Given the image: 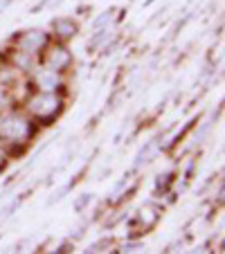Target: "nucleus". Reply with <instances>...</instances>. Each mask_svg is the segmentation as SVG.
<instances>
[{
	"label": "nucleus",
	"mask_w": 225,
	"mask_h": 254,
	"mask_svg": "<svg viewBox=\"0 0 225 254\" xmlns=\"http://www.w3.org/2000/svg\"><path fill=\"white\" fill-rule=\"evenodd\" d=\"M36 133V122L27 115V113H18V111H7L0 117V144L7 151L14 153H23L25 146L29 144V139Z\"/></svg>",
	"instance_id": "obj_1"
},
{
	"label": "nucleus",
	"mask_w": 225,
	"mask_h": 254,
	"mask_svg": "<svg viewBox=\"0 0 225 254\" xmlns=\"http://www.w3.org/2000/svg\"><path fill=\"white\" fill-rule=\"evenodd\" d=\"M61 111H63V97L59 92L36 90L25 101V113L36 124H50V122H54L61 115Z\"/></svg>",
	"instance_id": "obj_2"
},
{
	"label": "nucleus",
	"mask_w": 225,
	"mask_h": 254,
	"mask_svg": "<svg viewBox=\"0 0 225 254\" xmlns=\"http://www.w3.org/2000/svg\"><path fill=\"white\" fill-rule=\"evenodd\" d=\"M50 45V36L45 32H41V29H29V32H23L16 39V45L14 50H18V52L27 54V57L36 59L39 54H43V50Z\"/></svg>",
	"instance_id": "obj_3"
},
{
	"label": "nucleus",
	"mask_w": 225,
	"mask_h": 254,
	"mask_svg": "<svg viewBox=\"0 0 225 254\" xmlns=\"http://www.w3.org/2000/svg\"><path fill=\"white\" fill-rule=\"evenodd\" d=\"M43 52H45L43 54V67H50V70H57V72H66L68 67L72 65V52L61 43V41L54 45H48Z\"/></svg>",
	"instance_id": "obj_4"
},
{
	"label": "nucleus",
	"mask_w": 225,
	"mask_h": 254,
	"mask_svg": "<svg viewBox=\"0 0 225 254\" xmlns=\"http://www.w3.org/2000/svg\"><path fill=\"white\" fill-rule=\"evenodd\" d=\"M34 86H36V90L59 92L63 88V72L50 70V67H39L34 72Z\"/></svg>",
	"instance_id": "obj_5"
},
{
	"label": "nucleus",
	"mask_w": 225,
	"mask_h": 254,
	"mask_svg": "<svg viewBox=\"0 0 225 254\" xmlns=\"http://www.w3.org/2000/svg\"><path fill=\"white\" fill-rule=\"evenodd\" d=\"M52 29H54V36L63 43V41L72 39V36L77 34V23H75L72 18H57L52 23Z\"/></svg>",
	"instance_id": "obj_6"
},
{
	"label": "nucleus",
	"mask_w": 225,
	"mask_h": 254,
	"mask_svg": "<svg viewBox=\"0 0 225 254\" xmlns=\"http://www.w3.org/2000/svg\"><path fill=\"white\" fill-rule=\"evenodd\" d=\"M11 108H14V92H11V88L0 83V113H7Z\"/></svg>",
	"instance_id": "obj_7"
},
{
	"label": "nucleus",
	"mask_w": 225,
	"mask_h": 254,
	"mask_svg": "<svg viewBox=\"0 0 225 254\" xmlns=\"http://www.w3.org/2000/svg\"><path fill=\"white\" fill-rule=\"evenodd\" d=\"M5 167H7V153L0 151V171H5Z\"/></svg>",
	"instance_id": "obj_8"
},
{
	"label": "nucleus",
	"mask_w": 225,
	"mask_h": 254,
	"mask_svg": "<svg viewBox=\"0 0 225 254\" xmlns=\"http://www.w3.org/2000/svg\"><path fill=\"white\" fill-rule=\"evenodd\" d=\"M0 117H2V113H0Z\"/></svg>",
	"instance_id": "obj_9"
}]
</instances>
